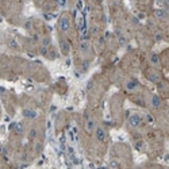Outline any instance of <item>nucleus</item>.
<instances>
[{"label": "nucleus", "mask_w": 169, "mask_h": 169, "mask_svg": "<svg viewBox=\"0 0 169 169\" xmlns=\"http://www.w3.org/2000/svg\"><path fill=\"white\" fill-rule=\"evenodd\" d=\"M85 129L88 130L89 133H91V131H93L95 129H96V127H95V123H93L92 119H88V121L85 122Z\"/></svg>", "instance_id": "7"}, {"label": "nucleus", "mask_w": 169, "mask_h": 169, "mask_svg": "<svg viewBox=\"0 0 169 169\" xmlns=\"http://www.w3.org/2000/svg\"><path fill=\"white\" fill-rule=\"evenodd\" d=\"M152 104H153L154 108H158V107L161 106V100H160V97L157 95H153V96H152Z\"/></svg>", "instance_id": "6"}, {"label": "nucleus", "mask_w": 169, "mask_h": 169, "mask_svg": "<svg viewBox=\"0 0 169 169\" xmlns=\"http://www.w3.org/2000/svg\"><path fill=\"white\" fill-rule=\"evenodd\" d=\"M129 125L131 127H138L139 125H141V117H139L138 114H133V115H130V118H129Z\"/></svg>", "instance_id": "3"}, {"label": "nucleus", "mask_w": 169, "mask_h": 169, "mask_svg": "<svg viewBox=\"0 0 169 169\" xmlns=\"http://www.w3.org/2000/svg\"><path fill=\"white\" fill-rule=\"evenodd\" d=\"M95 135H96V139L97 141H104L106 139V131L102 129V127H96L95 129Z\"/></svg>", "instance_id": "4"}, {"label": "nucleus", "mask_w": 169, "mask_h": 169, "mask_svg": "<svg viewBox=\"0 0 169 169\" xmlns=\"http://www.w3.org/2000/svg\"><path fill=\"white\" fill-rule=\"evenodd\" d=\"M23 115H24L26 118H28V119H34V118L37 117L35 111H31V110H24V111H23Z\"/></svg>", "instance_id": "8"}, {"label": "nucleus", "mask_w": 169, "mask_h": 169, "mask_svg": "<svg viewBox=\"0 0 169 169\" xmlns=\"http://www.w3.org/2000/svg\"><path fill=\"white\" fill-rule=\"evenodd\" d=\"M149 79H150V81H158V75H157V72H156V71H152V73L149 75Z\"/></svg>", "instance_id": "11"}, {"label": "nucleus", "mask_w": 169, "mask_h": 169, "mask_svg": "<svg viewBox=\"0 0 169 169\" xmlns=\"http://www.w3.org/2000/svg\"><path fill=\"white\" fill-rule=\"evenodd\" d=\"M150 64L154 65V67H158L160 65V58H158L157 54H152L150 56Z\"/></svg>", "instance_id": "9"}, {"label": "nucleus", "mask_w": 169, "mask_h": 169, "mask_svg": "<svg viewBox=\"0 0 169 169\" xmlns=\"http://www.w3.org/2000/svg\"><path fill=\"white\" fill-rule=\"evenodd\" d=\"M58 28L62 32H67L69 28H71V19H69L68 15H62L58 20Z\"/></svg>", "instance_id": "1"}, {"label": "nucleus", "mask_w": 169, "mask_h": 169, "mask_svg": "<svg viewBox=\"0 0 169 169\" xmlns=\"http://www.w3.org/2000/svg\"><path fill=\"white\" fill-rule=\"evenodd\" d=\"M154 14H156V16H157L158 19H162V20L169 18V14H168L167 11H164V10H156Z\"/></svg>", "instance_id": "5"}, {"label": "nucleus", "mask_w": 169, "mask_h": 169, "mask_svg": "<svg viewBox=\"0 0 169 169\" xmlns=\"http://www.w3.org/2000/svg\"><path fill=\"white\" fill-rule=\"evenodd\" d=\"M28 137H30L31 139H34V138L37 137V130H35V129H31L30 133H28Z\"/></svg>", "instance_id": "12"}, {"label": "nucleus", "mask_w": 169, "mask_h": 169, "mask_svg": "<svg viewBox=\"0 0 169 169\" xmlns=\"http://www.w3.org/2000/svg\"><path fill=\"white\" fill-rule=\"evenodd\" d=\"M60 49H61V53H62L64 56H68L69 52H71V45H69V42L67 39L61 38L60 39Z\"/></svg>", "instance_id": "2"}, {"label": "nucleus", "mask_w": 169, "mask_h": 169, "mask_svg": "<svg viewBox=\"0 0 169 169\" xmlns=\"http://www.w3.org/2000/svg\"><path fill=\"white\" fill-rule=\"evenodd\" d=\"M137 87H138V83L135 80H130L129 83H127V88H129L130 91H134Z\"/></svg>", "instance_id": "10"}]
</instances>
